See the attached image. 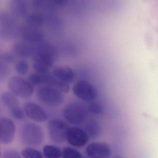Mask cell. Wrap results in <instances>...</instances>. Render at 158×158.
I'll return each mask as SVG.
<instances>
[{"instance_id": "2e32d148", "label": "cell", "mask_w": 158, "mask_h": 158, "mask_svg": "<svg viewBox=\"0 0 158 158\" xmlns=\"http://www.w3.org/2000/svg\"><path fill=\"white\" fill-rule=\"evenodd\" d=\"M41 85L42 86H47L54 88L63 93H67L70 90L69 84L64 83L56 78L52 74L41 73Z\"/></svg>"}, {"instance_id": "603a6c76", "label": "cell", "mask_w": 158, "mask_h": 158, "mask_svg": "<svg viewBox=\"0 0 158 158\" xmlns=\"http://www.w3.org/2000/svg\"><path fill=\"white\" fill-rule=\"evenodd\" d=\"M62 157L63 158H83L80 152L71 147H65L63 149Z\"/></svg>"}, {"instance_id": "9c48e42d", "label": "cell", "mask_w": 158, "mask_h": 158, "mask_svg": "<svg viewBox=\"0 0 158 158\" xmlns=\"http://www.w3.org/2000/svg\"><path fill=\"white\" fill-rule=\"evenodd\" d=\"M1 99L15 118L18 120L24 119L25 114L19 106V101L16 96L10 91H4L1 95Z\"/></svg>"}, {"instance_id": "7a4b0ae2", "label": "cell", "mask_w": 158, "mask_h": 158, "mask_svg": "<svg viewBox=\"0 0 158 158\" xmlns=\"http://www.w3.org/2000/svg\"><path fill=\"white\" fill-rule=\"evenodd\" d=\"M21 141L29 147H37L44 140V134L42 127L35 123L28 122L24 123L20 131Z\"/></svg>"}, {"instance_id": "8992f818", "label": "cell", "mask_w": 158, "mask_h": 158, "mask_svg": "<svg viewBox=\"0 0 158 158\" xmlns=\"http://www.w3.org/2000/svg\"><path fill=\"white\" fill-rule=\"evenodd\" d=\"M36 97L40 101L48 106L56 107L64 102V96L60 90L47 86H42L37 90Z\"/></svg>"}, {"instance_id": "5b68a950", "label": "cell", "mask_w": 158, "mask_h": 158, "mask_svg": "<svg viewBox=\"0 0 158 158\" xmlns=\"http://www.w3.org/2000/svg\"><path fill=\"white\" fill-rule=\"evenodd\" d=\"M87 107L78 102H73L66 105L63 111L65 120L73 125H80L85 123L87 117Z\"/></svg>"}, {"instance_id": "e0dca14e", "label": "cell", "mask_w": 158, "mask_h": 158, "mask_svg": "<svg viewBox=\"0 0 158 158\" xmlns=\"http://www.w3.org/2000/svg\"><path fill=\"white\" fill-rule=\"evenodd\" d=\"M10 12L16 18L24 17L28 13L29 6L23 0H11L9 1Z\"/></svg>"}, {"instance_id": "4fadbf2b", "label": "cell", "mask_w": 158, "mask_h": 158, "mask_svg": "<svg viewBox=\"0 0 158 158\" xmlns=\"http://www.w3.org/2000/svg\"><path fill=\"white\" fill-rule=\"evenodd\" d=\"M25 114L35 123H43L48 120L47 113L39 104L33 102H27L24 105Z\"/></svg>"}, {"instance_id": "9a60e30c", "label": "cell", "mask_w": 158, "mask_h": 158, "mask_svg": "<svg viewBox=\"0 0 158 158\" xmlns=\"http://www.w3.org/2000/svg\"><path fill=\"white\" fill-rule=\"evenodd\" d=\"M12 52L19 58L27 59L32 57L35 54L37 46L23 41L15 42L12 47Z\"/></svg>"}, {"instance_id": "277c9868", "label": "cell", "mask_w": 158, "mask_h": 158, "mask_svg": "<svg viewBox=\"0 0 158 158\" xmlns=\"http://www.w3.org/2000/svg\"><path fill=\"white\" fill-rule=\"evenodd\" d=\"M7 85L11 92L22 98H29L34 93L33 85L29 80L20 76L11 77L8 80Z\"/></svg>"}, {"instance_id": "30bf717a", "label": "cell", "mask_w": 158, "mask_h": 158, "mask_svg": "<svg viewBox=\"0 0 158 158\" xmlns=\"http://www.w3.org/2000/svg\"><path fill=\"white\" fill-rule=\"evenodd\" d=\"M16 127L13 121L7 117L0 119V142L4 145L10 144L14 139Z\"/></svg>"}, {"instance_id": "484cf974", "label": "cell", "mask_w": 158, "mask_h": 158, "mask_svg": "<svg viewBox=\"0 0 158 158\" xmlns=\"http://www.w3.org/2000/svg\"><path fill=\"white\" fill-rule=\"evenodd\" d=\"M16 57L13 52H4L1 54V62L7 64L14 63L16 60Z\"/></svg>"}, {"instance_id": "7c38bea8", "label": "cell", "mask_w": 158, "mask_h": 158, "mask_svg": "<svg viewBox=\"0 0 158 158\" xmlns=\"http://www.w3.org/2000/svg\"><path fill=\"white\" fill-rule=\"evenodd\" d=\"M19 36L22 41L38 45L43 42L44 35L43 32L39 28L26 26L20 27Z\"/></svg>"}, {"instance_id": "3957f363", "label": "cell", "mask_w": 158, "mask_h": 158, "mask_svg": "<svg viewBox=\"0 0 158 158\" xmlns=\"http://www.w3.org/2000/svg\"><path fill=\"white\" fill-rule=\"evenodd\" d=\"M17 18L10 12L0 14V36L4 40H12L19 35L20 29Z\"/></svg>"}, {"instance_id": "f1b7e54d", "label": "cell", "mask_w": 158, "mask_h": 158, "mask_svg": "<svg viewBox=\"0 0 158 158\" xmlns=\"http://www.w3.org/2000/svg\"><path fill=\"white\" fill-rule=\"evenodd\" d=\"M114 158H123V157H121V156H118V155H116V156H114Z\"/></svg>"}, {"instance_id": "7402d4cb", "label": "cell", "mask_w": 158, "mask_h": 158, "mask_svg": "<svg viewBox=\"0 0 158 158\" xmlns=\"http://www.w3.org/2000/svg\"><path fill=\"white\" fill-rule=\"evenodd\" d=\"M22 155L24 158H43L42 153L32 147L25 148L22 150Z\"/></svg>"}, {"instance_id": "cb8c5ba5", "label": "cell", "mask_w": 158, "mask_h": 158, "mask_svg": "<svg viewBox=\"0 0 158 158\" xmlns=\"http://www.w3.org/2000/svg\"><path fill=\"white\" fill-rule=\"evenodd\" d=\"M15 68L18 74L23 75L26 74L29 71V64L26 60H20L15 63Z\"/></svg>"}, {"instance_id": "52a82bcc", "label": "cell", "mask_w": 158, "mask_h": 158, "mask_svg": "<svg viewBox=\"0 0 158 158\" xmlns=\"http://www.w3.org/2000/svg\"><path fill=\"white\" fill-rule=\"evenodd\" d=\"M69 127L66 123L62 120L58 119L50 120L48 124L50 138L55 143H63L66 140Z\"/></svg>"}, {"instance_id": "ac0fdd59", "label": "cell", "mask_w": 158, "mask_h": 158, "mask_svg": "<svg viewBox=\"0 0 158 158\" xmlns=\"http://www.w3.org/2000/svg\"><path fill=\"white\" fill-rule=\"evenodd\" d=\"M52 74L59 80L68 84L72 83L74 79L73 71L68 66H57L53 69Z\"/></svg>"}, {"instance_id": "5bb4252c", "label": "cell", "mask_w": 158, "mask_h": 158, "mask_svg": "<svg viewBox=\"0 0 158 158\" xmlns=\"http://www.w3.org/2000/svg\"><path fill=\"white\" fill-rule=\"evenodd\" d=\"M86 153L90 158H109L111 155V149L107 143L92 142L87 146Z\"/></svg>"}, {"instance_id": "ba28073f", "label": "cell", "mask_w": 158, "mask_h": 158, "mask_svg": "<svg viewBox=\"0 0 158 158\" xmlns=\"http://www.w3.org/2000/svg\"><path fill=\"white\" fill-rule=\"evenodd\" d=\"M72 90L77 97L88 102L93 101L98 94L95 87L85 80H79L76 82L73 85Z\"/></svg>"}, {"instance_id": "ffe728a7", "label": "cell", "mask_w": 158, "mask_h": 158, "mask_svg": "<svg viewBox=\"0 0 158 158\" xmlns=\"http://www.w3.org/2000/svg\"><path fill=\"white\" fill-rule=\"evenodd\" d=\"M89 138L96 139L98 137L101 133V127L99 123L91 118L89 119L85 125V129Z\"/></svg>"}, {"instance_id": "44dd1931", "label": "cell", "mask_w": 158, "mask_h": 158, "mask_svg": "<svg viewBox=\"0 0 158 158\" xmlns=\"http://www.w3.org/2000/svg\"><path fill=\"white\" fill-rule=\"evenodd\" d=\"M43 154L46 158H60L62 151L57 146L47 145L43 148Z\"/></svg>"}, {"instance_id": "6da1fadb", "label": "cell", "mask_w": 158, "mask_h": 158, "mask_svg": "<svg viewBox=\"0 0 158 158\" xmlns=\"http://www.w3.org/2000/svg\"><path fill=\"white\" fill-rule=\"evenodd\" d=\"M55 51L53 46L46 42L38 44L32 58V65L36 72L47 73L53 64Z\"/></svg>"}, {"instance_id": "8fae6325", "label": "cell", "mask_w": 158, "mask_h": 158, "mask_svg": "<svg viewBox=\"0 0 158 158\" xmlns=\"http://www.w3.org/2000/svg\"><path fill=\"white\" fill-rule=\"evenodd\" d=\"M89 138L86 132L80 127H73L68 128L66 140L72 146L78 148L84 147L88 141Z\"/></svg>"}, {"instance_id": "d4e9b609", "label": "cell", "mask_w": 158, "mask_h": 158, "mask_svg": "<svg viewBox=\"0 0 158 158\" xmlns=\"http://www.w3.org/2000/svg\"><path fill=\"white\" fill-rule=\"evenodd\" d=\"M88 111L94 115H98L101 114L103 111L102 106L98 102H90L88 104Z\"/></svg>"}, {"instance_id": "83f0119b", "label": "cell", "mask_w": 158, "mask_h": 158, "mask_svg": "<svg viewBox=\"0 0 158 158\" xmlns=\"http://www.w3.org/2000/svg\"><path fill=\"white\" fill-rule=\"evenodd\" d=\"M1 63V73H0V79L1 81L2 82L7 78L10 72V67L9 64Z\"/></svg>"}, {"instance_id": "4316f807", "label": "cell", "mask_w": 158, "mask_h": 158, "mask_svg": "<svg viewBox=\"0 0 158 158\" xmlns=\"http://www.w3.org/2000/svg\"><path fill=\"white\" fill-rule=\"evenodd\" d=\"M2 158H23L22 154L14 149H8L3 152Z\"/></svg>"}, {"instance_id": "d6986e66", "label": "cell", "mask_w": 158, "mask_h": 158, "mask_svg": "<svg viewBox=\"0 0 158 158\" xmlns=\"http://www.w3.org/2000/svg\"><path fill=\"white\" fill-rule=\"evenodd\" d=\"M25 21L27 26L38 28L44 24V18L40 13L32 12L28 13L25 17Z\"/></svg>"}]
</instances>
